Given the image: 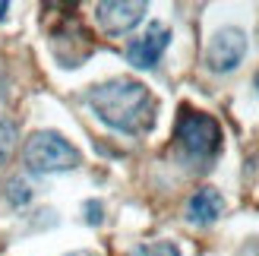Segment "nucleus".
Instances as JSON below:
<instances>
[{"instance_id": "nucleus-1", "label": "nucleus", "mask_w": 259, "mask_h": 256, "mask_svg": "<svg viewBox=\"0 0 259 256\" xmlns=\"http://www.w3.org/2000/svg\"><path fill=\"white\" fill-rule=\"evenodd\" d=\"M89 108L120 133H149L155 123V98L136 79H111L95 86L89 92Z\"/></svg>"}, {"instance_id": "nucleus-2", "label": "nucleus", "mask_w": 259, "mask_h": 256, "mask_svg": "<svg viewBox=\"0 0 259 256\" xmlns=\"http://www.w3.org/2000/svg\"><path fill=\"white\" fill-rule=\"evenodd\" d=\"M174 139L190 158L205 161V158H215L218 149H222V126H218L215 117H209V114H202V111L180 108Z\"/></svg>"}, {"instance_id": "nucleus-3", "label": "nucleus", "mask_w": 259, "mask_h": 256, "mask_svg": "<svg viewBox=\"0 0 259 256\" xmlns=\"http://www.w3.org/2000/svg\"><path fill=\"white\" fill-rule=\"evenodd\" d=\"M25 164L38 174H54V171H70L79 164V152L73 143H67L54 130H38L25 139Z\"/></svg>"}, {"instance_id": "nucleus-4", "label": "nucleus", "mask_w": 259, "mask_h": 256, "mask_svg": "<svg viewBox=\"0 0 259 256\" xmlns=\"http://www.w3.org/2000/svg\"><path fill=\"white\" fill-rule=\"evenodd\" d=\"M48 35H51V48H54V54L63 67H79L95 51L92 32L79 22L76 13H60V22L48 25Z\"/></svg>"}, {"instance_id": "nucleus-5", "label": "nucleus", "mask_w": 259, "mask_h": 256, "mask_svg": "<svg viewBox=\"0 0 259 256\" xmlns=\"http://www.w3.org/2000/svg\"><path fill=\"white\" fill-rule=\"evenodd\" d=\"M243 54H247V35L240 29H222V32H215V38L209 41L205 63H209L215 73H228L243 60Z\"/></svg>"}, {"instance_id": "nucleus-6", "label": "nucleus", "mask_w": 259, "mask_h": 256, "mask_svg": "<svg viewBox=\"0 0 259 256\" xmlns=\"http://www.w3.org/2000/svg\"><path fill=\"white\" fill-rule=\"evenodd\" d=\"M167 41H171V32H167V25L152 22L139 38H133V41L126 45V60L133 63V67H139V70H152L155 63L161 60Z\"/></svg>"}, {"instance_id": "nucleus-7", "label": "nucleus", "mask_w": 259, "mask_h": 256, "mask_svg": "<svg viewBox=\"0 0 259 256\" xmlns=\"http://www.w3.org/2000/svg\"><path fill=\"white\" fill-rule=\"evenodd\" d=\"M146 16V4L142 0H105L95 7V19L108 35H123Z\"/></svg>"}, {"instance_id": "nucleus-8", "label": "nucleus", "mask_w": 259, "mask_h": 256, "mask_svg": "<svg viewBox=\"0 0 259 256\" xmlns=\"http://www.w3.org/2000/svg\"><path fill=\"white\" fill-rule=\"evenodd\" d=\"M222 212H225V196L218 193L215 187L196 190V193H193V199H190V206H187L190 222H196V225H212Z\"/></svg>"}, {"instance_id": "nucleus-9", "label": "nucleus", "mask_w": 259, "mask_h": 256, "mask_svg": "<svg viewBox=\"0 0 259 256\" xmlns=\"http://www.w3.org/2000/svg\"><path fill=\"white\" fill-rule=\"evenodd\" d=\"M13 149H16V123L0 114V168L10 161Z\"/></svg>"}, {"instance_id": "nucleus-10", "label": "nucleus", "mask_w": 259, "mask_h": 256, "mask_svg": "<svg viewBox=\"0 0 259 256\" xmlns=\"http://www.w3.org/2000/svg\"><path fill=\"white\" fill-rule=\"evenodd\" d=\"M130 256H180L174 244H167V240H158V244H142V247H133Z\"/></svg>"}, {"instance_id": "nucleus-11", "label": "nucleus", "mask_w": 259, "mask_h": 256, "mask_svg": "<svg viewBox=\"0 0 259 256\" xmlns=\"http://www.w3.org/2000/svg\"><path fill=\"white\" fill-rule=\"evenodd\" d=\"M7 196H10L13 206H22V202H29V199H32V190H29V184H25V181H13Z\"/></svg>"}, {"instance_id": "nucleus-12", "label": "nucleus", "mask_w": 259, "mask_h": 256, "mask_svg": "<svg viewBox=\"0 0 259 256\" xmlns=\"http://www.w3.org/2000/svg\"><path fill=\"white\" fill-rule=\"evenodd\" d=\"M85 219L92 222V225L101 222V206H98V202H89V206H85Z\"/></svg>"}, {"instance_id": "nucleus-13", "label": "nucleus", "mask_w": 259, "mask_h": 256, "mask_svg": "<svg viewBox=\"0 0 259 256\" xmlns=\"http://www.w3.org/2000/svg\"><path fill=\"white\" fill-rule=\"evenodd\" d=\"M67 256H98V253H92V250H76V253H67Z\"/></svg>"}, {"instance_id": "nucleus-14", "label": "nucleus", "mask_w": 259, "mask_h": 256, "mask_svg": "<svg viewBox=\"0 0 259 256\" xmlns=\"http://www.w3.org/2000/svg\"><path fill=\"white\" fill-rule=\"evenodd\" d=\"M7 10H10V4H7V0H0V19L7 16Z\"/></svg>"}, {"instance_id": "nucleus-15", "label": "nucleus", "mask_w": 259, "mask_h": 256, "mask_svg": "<svg viewBox=\"0 0 259 256\" xmlns=\"http://www.w3.org/2000/svg\"><path fill=\"white\" fill-rule=\"evenodd\" d=\"M256 86H259V73H256Z\"/></svg>"}]
</instances>
